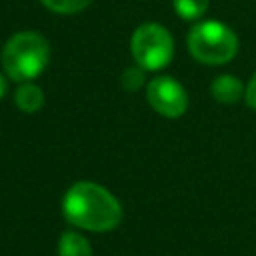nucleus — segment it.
<instances>
[{
	"label": "nucleus",
	"mask_w": 256,
	"mask_h": 256,
	"mask_svg": "<svg viewBox=\"0 0 256 256\" xmlns=\"http://www.w3.org/2000/svg\"><path fill=\"white\" fill-rule=\"evenodd\" d=\"M62 214L76 228L108 232L120 224L122 206L104 186L96 182H76L64 194Z\"/></svg>",
	"instance_id": "nucleus-1"
},
{
	"label": "nucleus",
	"mask_w": 256,
	"mask_h": 256,
	"mask_svg": "<svg viewBox=\"0 0 256 256\" xmlns=\"http://www.w3.org/2000/svg\"><path fill=\"white\" fill-rule=\"evenodd\" d=\"M2 68L14 82L38 78L50 62L48 40L38 32H18L2 48Z\"/></svg>",
	"instance_id": "nucleus-2"
},
{
	"label": "nucleus",
	"mask_w": 256,
	"mask_h": 256,
	"mask_svg": "<svg viewBox=\"0 0 256 256\" xmlns=\"http://www.w3.org/2000/svg\"><path fill=\"white\" fill-rule=\"evenodd\" d=\"M188 50L194 60L202 64H226L238 52V38L226 24L206 20L192 26L188 34Z\"/></svg>",
	"instance_id": "nucleus-3"
},
{
	"label": "nucleus",
	"mask_w": 256,
	"mask_h": 256,
	"mask_svg": "<svg viewBox=\"0 0 256 256\" xmlns=\"http://www.w3.org/2000/svg\"><path fill=\"white\" fill-rule=\"evenodd\" d=\"M130 52L140 68L162 70L172 60L174 40L164 26L156 22H146L134 30L130 40Z\"/></svg>",
	"instance_id": "nucleus-4"
},
{
	"label": "nucleus",
	"mask_w": 256,
	"mask_h": 256,
	"mask_svg": "<svg viewBox=\"0 0 256 256\" xmlns=\"http://www.w3.org/2000/svg\"><path fill=\"white\" fill-rule=\"evenodd\" d=\"M146 98L150 106L166 116V118H178L188 108V94L182 88V84L170 76H156L148 82Z\"/></svg>",
	"instance_id": "nucleus-5"
},
{
	"label": "nucleus",
	"mask_w": 256,
	"mask_h": 256,
	"mask_svg": "<svg viewBox=\"0 0 256 256\" xmlns=\"http://www.w3.org/2000/svg\"><path fill=\"white\" fill-rule=\"evenodd\" d=\"M210 92H212V96L218 102H222V104H234V102H238L244 96L246 86L236 76L222 74V76H218V78L212 80Z\"/></svg>",
	"instance_id": "nucleus-6"
},
{
	"label": "nucleus",
	"mask_w": 256,
	"mask_h": 256,
	"mask_svg": "<svg viewBox=\"0 0 256 256\" xmlns=\"http://www.w3.org/2000/svg\"><path fill=\"white\" fill-rule=\"evenodd\" d=\"M14 102L16 106L22 110V112H38L42 106H44V94L38 86L34 84H28V82H22L18 88H16V94H14Z\"/></svg>",
	"instance_id": "nucleus-7"
},
{
	"label": "nucleus",
	"mask_w": 256,
	"mask_h": 256,
	"mask_svg": "<svg viewBox=\"0 0 256 256\" xmlns=\"http://www.w3.org/2000/svg\"><path fill=\"white\" fill-rule=\"evenodd\" d=\"M58 256H92V248L82 234L62 232L58 238Z\"/></svg>",
	"instance_id": "nucleus-8"
},
{
	"label": "nucleus",
	"mask_w": 256,
	"mask_h": 256,
	"mask_svg": "<svg viewBox=\"0 0 256 256\" xmlns=\"http://www.w3.org/2000/svg\"><path fill=\"white\" fill-rule=\"evenodd\" d=\"M208 2L210 0H172V6H174V10L180 18L196 20L206 12Z\"/></svg>",
	"instance_id": "nucleus-9"
},
{
	"label": "nucleus",
	"mask_w": 256,
	"mask_h": 256,
	"mask_svg": "<svg viewBox=\"0 0 256 256\" xmlns=\"http://www.w3.org/2000/svg\"><path fill=\"white\" fill-rule=\"evenodd\" d=\"M48 10L58 14H74L92 4V0H40Z\"/></svg>",
	"instance_id": "nucleus-10"
},
{
	"label": "nucleus",
	"mask_w": 256,
	"mask_h": 256,
	"mask_svg": "<svg viewBox=\"0 0 256 256\" xmlns=\"http://www.w3.org/2000/svg\"><path fill=\"white\" fill-rule=\"evenodd\" d=\"M120 82H122V86H124L128 92H134V90L142 88V86H144V68H140L138 64L126 68V70L122 72V76H120Z\"/></svg>",
	"instance_id": "nucleus-11"
},
{
	"label": "nucleus",
	"mask_w": 256,
	"mask_h": 256,
	"mask_svg": "<svg viewBox=\"0 0 256 256\" xmlns=\"http://www.w3.org/2000/svg\"><path fill=\"white\" fill-rule=\"evenodd\" d=\"M244 100H246V104H248L250 108L256 110V72L252 74V78H250V82H248V86H246Z\"/></svg>",
	"instance_id": "nucleus-12"
},
{
	"label": "nucleus",
	"mask_w": 256,
	"mask_h": 256,
	"mask_svg": "<svg viewBox=\"0 0 256 256\" xmlns=\"http://www.w3.org/2000/svg\"><path fill=\"white\" fill-rule=\"evenodd\" d=\"M6 94V78H4V74L0 72V98Z\"/></svg>",
	"instance_id": "nucleus-13"
}]
</instances>
